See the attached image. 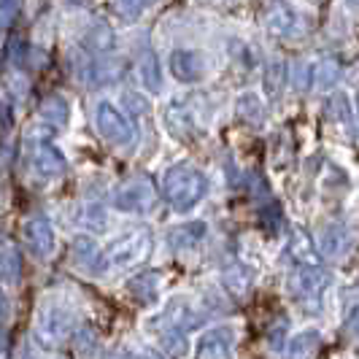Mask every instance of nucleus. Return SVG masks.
<instances>
[{
    "mask_svg": "<svg viewBox=\"0 0 359 359\" xmlns=\"http://www.w3.org/2000/svg\"><path fill=\"white\" fill-rule=\"evenodd\" d=\"M162 195L173 211H195L208 195V176L192 162H176L162 173Z\"/></svg>",
    "mask_w": 359,
    "mask_h": 359,
    "instance_id": "nucleus-1",
    "label": "nucleus"
},
{
    "mask_svg": "<svg viewBox=\"0 0 359 359\" xmlns=\"http://www.w3.org/2000/svg\"><path fill=\"white\" fill-rule=\"evenodd\" d=\"M151 254V233L149 230H130L114 238L106 249H100V257L95 262V270H122L141 265Z\"/></svg>",
    "mask_w": 359,
    "mask_h": 359,
    "instance_id": "nucleus-2",
    "label": "nucleus"
},
{
    "mask_svg": "<svg viewBox=\"0 0 359 359\" xmlns=\"http://www.w3.org/2000/svg\"><path fill=\"white\" fill-rule=\"evenodd\" d=\"M332 287V273L324 268H294L289 276V297L297 308L308 313H319Z\"/></svg>",
    "mask_w": 359,
    "mask_h": 359,
    "instance_id": "nucleus-3",
    "label": "nucleus"
},
{
    "mask_svg": "<svg viewBox=\"0 0 359 359\" xmlns=\"http://www.w3.org/2000/svg\"><path fill=\"white\" fill-rule=\"evenodd\" d=\"M76 327V313L68 306L60 303H49V306L38 308L36 324H33V338L41 348L54 351L73 335Z\"/></svg>",
    "mask_w": 359,
    "mask_h": 359,
    "instance_id": "nucleus-4",
    "label": "nucleus"
},
{
    "mask_svg": "<svg viewBox=\"0 0 359 359\" xmlns=\"http://www.w3.org/2000/svg\"><path fill=\"white\" fill-rule=\"evenodd\" d=\"M95 127H97V135L111 144L114 149H125L130 151L135 141H138V133H135V125L127 119L119 108L114 106L111 100H100L95 106Z\"/></svg>",
    "mask_w": 359,
    "mask_h": 359,
    "instance_id": "nucleus-5",
    "label": "nucleus"
},
{
    "mask_svg": "<svg viewBox=\"0 0 359 359\" xmlns=\"http://www.w3.org/2000/svg\"><path fill=\"white\" fill-rule=\"evenodd\" d=\"M200 322H203V311H200L189 297L176 294V297H170V300L165 303V308H162L157 316H151V319L146 322V330H151V332H162V330L189 332V330H195Z\"/></svg>",
    "mask_w": 359,
    "mask_h": 359,
    "instance_id": "nucleus-6",
    "label": "nucleus"
},
{
    "mask_svg": "<svg viewBox=\"0 0 359 359\" xmlns=\"http://www.w3.org/2000/svg\"><path fill=\"white\" fill-rule=\"evenodd\" d=\"M22 243L38 259H52L54 252H57V233H54L49 216L36 214L30 216V219H25V224H22Z\"/></svg>",
    "mask_w": 359,
    "mask_h": 359,
    "instance_id": "nucleus-7",
    "label": "nucleus"
},
{
    "mask_svg": "<svg viewBox=\"0 0 359 359\" xmlns=\"http://www.w3.org/2000/svg\"><path fill=\"white\" fill-rule=\"evenodd\" d=\"M114 205L122 214H149L157 205V192L146 179H130L114 195Z\"/></svg>",
    "mask_w": 359,
    "mask_h": 359,
    "instance_id": "nucleus-8",
    "label": "nucleus"
},
{
    "mask_svg": "<svg viewBox=\"0 0 359 359\" xmlns=\"http://www.w3.org/2000/svg\"><path fill=\"white\" fill-rule=\"evenodd\" d=\"M319 254L330 257V259H343L357 249V230L346 222H327L319 230Z\"/></svg>",
    "mask_w": 359,
    "mask_h": 359,
    "instance_id": "nucleus-9",
    "label": "nucleus"
},
{
    "mask_svg": "<svg viewBox=\"0 0 359 359\" xmlns=\"http://www.w3.org/2000/svg\"><path fill=\"white\" fill-rule=\"evenodd\" d=\"M238 335L230 324H216L205 330L195 346V359H235Z\"/></svg>",
    "mask_w": 359,
    "mask_h": 359,
    "instance_id": "nucleus-10",
    "label": "nucleus"
},
{
    "mask_svg": "<svg viewBox=\"0 0 359 359\" xmlns=\"http://www.w3.org/2000/svg\"><path fill=\"white\" fill-rule=\"evenodd\" d=\"M27 162H30V170L38 173L41 179H60V176H65V170H68L65 154H62L49 138H41V141H33V144H30Z\"/></svg>",
    "mask_w": 359,
    "mask_h": 359,
    "instance_id": "nucleus-11",
    "label": "nucleus"
},
{
    "mask_svg": "<svg viewBox=\"0 0 359 359\" xmlns=\"http://www.w3.org/2000/svg\"><path fill=\"white\" fill-rule=\"evenodd\" d=\"M168 62H170L173 79H179L184 84H198L205 79V57L195 49H173Z\"/></svg>",
    "mask_w": 359,
    "mask_h": 359,
    "instance_id": "nucleus-12",
    "label": "nucleus"
},
{
    "mask_svg": "<svg viewBox=\"0 0 359 359\" xmlns=\"http://www.w3.org/2000/svg\"><path fill=\"white\" fill-rule=\"evenodd\" d=\"M265 27H268V33L273 38H294L303 30V17L287 3H276V6L268 8Z\"/></svg>",
    "mask_w": 359,
    "mask_h": 359,
    "instance_id": "nucleus-13",
    "label": "nucleus"
},
{
    "mask_svg": "<svg viewBox=\"0 0 359 359\" xmlns=\"http://www.w3.org/2000/svg\"><path fill=\"white\" fill-rule=\"evenodd\" d=\"M165 122H168V130L179 138H192L200 127L195 108L189 106V100H184V97H176L170 106L165 108Z\"/></svg>",
    "mask_w": 359,
    "mask_h": 359,
    "instance_id": "nucleus-14",
    "label": "nucleus"
},
{
    "mask_svg": "<svg viewBox=\"0 0 359 359\" xmlns=\"http://www.w3.org/2000/svg\"><path fill=\"white\" fill-rule=\"evenodd\" d=\"M287 257L297 262V268H319V246L311 241L306 230H294L289 235Z\"/></svg>",
    "mask_w": 359,
    "mask_h": 359,
    "instance_id": "nucleus-15",
    "label": "nucleus"
},
{
    "mask_svg": "<svg viewBox=\"0 0 359 359\" xmlns=\"http://www.w3.org/2000/svg\"><path fill=\"white\" fill-rule=\"evenodd\" d=\"M319 346H322V332L308 327V330H300L297 335L289 338L287 346V357L289 359H313L319 354Z\"/></svg>",
    "mask_w": 359,
    "mask_h": 359,
    "instance_id": "nucleus-16",
    "label": "nucleus"
},
{
    "mask_svg": "<svg viewBox=\"0 0 359 359\" xmlns=\"http://www.w3.org/2000/svg\"><path fill=\"white\" fill-rule=\"evenodd\" d=\"M125 289L138 300V303H151L162 289V276L157 270H149V273H138L135 278H130L125 284Z\"/></svg>",
    "mask_w": 359,
    "mask_h": 359,
    "instance_id": "nucleus-17",
    "label": "nucleus"
},
{
    "mask_svg": "<svg viewBox=\"0 0 359 359\" xmlns=\"http://www.w3.org/2000/svg\"><path fill=\"white\" fill-rule=\"evenodd\" d=\"M0 276L6 287H14L22 281V252L14 241H3V257H0Z\"/></svg>",
    "mask_w": 359,
    "mask_h": 359,
    "instance_id": "nucleus-18",
    "label": "nucleus"
},
{
    "mask_svg": "<svg viewBox=\"0 0 359 359\" xmlns=\"http://www.w3.org/2000/svg\"><path fill=\"white\" fill-rule=\"evenodd\" d=\"M222 281H224V287L227 292L233 294V297H246L249 292H252V270L243 268L241 262H230L227 268L222 270Z\"/></svg>",
    "mask_w": 359,
    "mask_h": 359,
    "instance_id": "nucleus-19",
    "label": "nucleus"
},
{
    "mask_svg": "<svg viewBox=\"0 0 359 359\" xmlns=\"http://www.w3.org/2000/svg\"><path fill=\"white\" fill-rule=\"evenodd\" d=\"M38 114H41V119H43L46 125L65 127L68 119H71V106H68V100H65L62 95H49V97L41 100Z\"/></svg>",
    "mask_w": 359,
    "mask_h": 359,
    "instance_id": "nucleus-20",
    "label": "nucleus"
},
{
    "mask_svg": "<svg viewBox=\"0 0 359 359\" xmlns=\"http://www.w3.org/2000/svg\"><path fill=\"white\" fill-rule=\"evenodd\" d=\"M122 76V65L114 62V60H95L90 62L84 71H81V79L90 81V87H100V84H111Z\"/></svg>",
    "mask_w": 359,
    "mask_h": 359,
    "instance_id": "nucleus-21",
    "label": "nucleus"
},
{
    "mask_svg": "<svg viewBox=\"0 0 359 359\" xmlns=\"http://www.w3.org/2000/svg\"><path fill=\"white\" fill-rule=\"evenodd\" d=\"M138 76H141V81H144V87L149 92H162V84H165V79H162V65L160 60H157V54L151 52V49H146L141 54V62H138Z\"/></svg>",
    "mask_w": 359,
    "mask_h": 359,
    "instance_id": "nucleus-22",
    "label": "nucleus"
},
{
    "mask_svg": "<svg viewBox=\"0 0 359 359\" xmlns=\"http://www.w3.org/2000/svg\"><path fill=\"white\" fill-rule=\"evenodd\" d=\"M262 84H265V92H268L270 97H278L289 81V68L284 60H270L268 65H265V73H262Z\"/></svg>",
    "mask_w": 359,
    "mask_h": 359,
    "instance_id": "nucleus-23",
    "label": "nucleus"
},
{
    "mask_svg": "<svg viewBox=\"0 0 359 359\" xmlns=\"http://www.w3.org/2000/svg\"><path fill=\"white\" fill-rule=\"evenodd\" d=\"M235 114H238V119H243L249 125H257V122L265 119V106L257 97V92H243V95L235 97Z\"/></svg>",
    "mask_w": 359,
    "mask_h": 359,
    "instance_id": "nucleus-24",
    "label": "nucleus"
},
{
    "mask_svg": "<svg viewBox=\"0 0 359 359\" xmlns=\"http://www.w3.org/2000/svg\"><path fill=\"white\" fill-rule=\"evenodd\" d=\"M79 224L87 230V233H103L108 224V216H106V208L100 205V203H84L81 205V211H79Z\"/></svg>",
    "mask_w": 359,
    "mask_h": 359,
    "instance_id": "nucleus-25",
    "label": "nucleus"
},
{
    "mask_svg": "<svg viewBox=\"0 0 359 359\" xmlns=\"http://www.w3.org/2000/svg\"><path fill=\"white\" fill-rule=\"evenodd\" d=\"M341 62L332 60V57H324L316 62V90H332L338 81H341Z\"/></svg>",
    "mask_w": 359,
    "mask_h": 359,
    "instance_id": "nucleus-26",
    "label": "nucleus"
},
{
    "mask_svg": "<svg viewBox=\"0 0 359 359\" xmlns=\"http://www.w3.org/2000/svg\"><path fill=\"white\" fill-rule=\"evenodd\" d=\"M157 338H160V348L170 359L184 357V354H187V348H189V343H187V332H179V330H162V332H157Z\"/></svg>",
    "mask_w": 359,
    "mask_h": 359,
    "instance_id": "nucleus-27",
    "label": "nucleus"
},
{
    "mask_svg": "<svg viewBox=\"0 0 359 359\" xmlns=\"http://www.w3.org/2000/svg\"><path fill=\"white\" fill-rule=\"evenodd\" d=\"M84 46L95 54H106L114 49V30L108 25H95L90 33L84 36Z\"/></svg>",
    "mask_w": 359,
    "mask_h": 359,
    "instance_id": "nucleus-28",
    "label": "nucleus"
},
{
    "mask_svg": "<svg viewBox=\"0 0 359 359\" xmlns=\"http://www.w3.org/2000/svg\"><path fill=\"white\" fill-rule=\"evenodd\" d=\"M71 254H73V259H76V265H84V268H95V262H97V257H100L95 241H92V238H84V235L73 241Z\"/></svg>",
    "mask_w": 359,
    "mask_h": 359,
    "instance_id": "nucleus-29",
    "label": "nucleus"
},
{
    "mask_svg": "<svg viewBox=\"0 0 359 359\" xmlns=\"http://www.w3.org/2000/svg\"><path fill=\"white\" fill-rule=\"evenodd\" d=\"M292 87L297 92L316 90V62H297L292 71Z\"/></svg>",
    "mask_w": 359,
    "mask_h": 359,
    "instance_id": "nucleus-30",
    "label": "nucleus"
},
{
    "mask_svg": "<svg viewBox=\"0 0 359 359\" xmlns=\"http://www.w3.org/2000/svg\"><path fill=\"white\" fill-rule=\"evenodd\" d=\"M111 11H116L127 22H135L146 11V3H135V0H127V3H111Z\"/></svg>",
    "mask_w": 359,
    "mask_h": 359,
    "instance_id": "nucleus-31",
    "label": "nucleus"
},
{
    "mask_svg": "<svg viewBox=\"0 0 359 359\" xmlns=\"http://www.w3.org/2000/svg\"><path fill=\"white\" fill-rule=\"evenodd\" d=\"M268 346H270V351H284V348L289 346V341H287V322H284V319H281V324H273V327H270Z\"/></svg>",
    "mask_w": 359,
    "mask_h": 359,
    "instance_id": "nucleus-32",
    "label": "nucleus"
},
{
    "mask_svg": "<svg viewBox=\"0 0 359 359\" xmlns=\"http://www.w3.org/2000/svg\"><path fill=\"white\" fill-rule=\"evenodd\" d=\"M125 106H127V114H133V116H146L149 114L146 97L138 95V92H125Z\"/></svg>",
    "mask_w": 359,
    "mask_h": 359,
    "instance_id": "nucleus-33",
    "label": "nucleus"
},
{
    "mask_svg": "<svg viewBox=\"0 0 359 359\" xmlns=\"http://www.w3.org/2000/svg\"><path fill=\"white\" fill-rule=\"evenodd\" d=\"M332 111H335V116H338V122H348L351 119V106H348V97L338 92L335 97H332Z\"/></svg>",
    "mask_w": 359,
    "mask_h": 359,
    "instance_id": "nucleus-34",
    "label": "nucleus"
},
{
    "mask_svg": "<svg viewBox=\"0 0 359 359\" xmlns=\"http://www.w3.org/2000/svg\"><path fill=\"white\" fill-rule=\"evenodd\" d=\"M346 335H348L351 341L359 343V303L351 308L348 316H346Z\"/></svg>",
    "mask_w": 359,
    "mask_h": 359,
    "instance_id": "nucleus-35",
    "label": "nucleus"
},
{
    "mask_svg": "<svg viewBox=\"0 0 359 359\" xmlns=\"http://www.w3.org/2000/svg\"><path fill=\"white\" fill-rule=\"evenodd\" d=\"M0 11H3V30H8L14 17L22 11V6H19V3H11V0H3V3H0Z\"/></svg>",
    "mask_w": 359,
    "mask_h": 359,
    "instance_id": "nucleus-36",
    "label": "nucleus"
},
{
    "mask_svg": "<svg viewBox=\"0 0 359 359\" xmlns=\"http://www.w3.org/2000/svg\"><path fill=\"white\" fill-rule=\"evenodd\" d=\"M135 359H168V357H165L162 351H157V348H149V346H146V348H138V351H135Z\"/></svg>",
    "mask_w": 359,
    "mask_h": 359,
    "instance_id": "nucleus-37",
    "label": "nucleus"
},
{
    "mask_svg": "<svg viewBox=\"0 0 359 359\" xmlns=\"http://www.w3.org/2000/svg\"><path fill=\"white\" fill-rule=\"evenodd\" d=\"M357 111H359V97H357Z\"/></svg>",
    "mask_w": 359,
    "mask_h": 359,
    "instance_id": "nucleus-38",
    "label": "nucleus"
},
{
    "mask_svg": "<svg viewBox=\"0 0 359 359\" xmlns=\"http://www.w3.org/2000/svg\"><path fill=\"white\" fill-rule=\"evenodd\" d=\"M25 359H36V357H25Z\"/></svg>",
    "mask_w": 359,
    "mask_h": 359,
    "instance_id": "nucleus-39",
    "label": "nucleus"
}]
</instances>
